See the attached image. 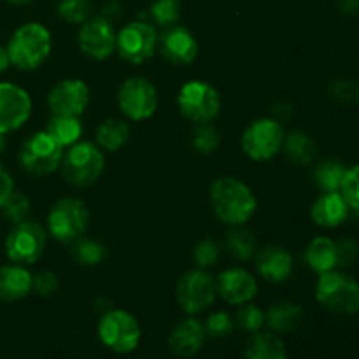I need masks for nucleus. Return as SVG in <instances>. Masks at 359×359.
Segmentation results:
<instances>
[{
    "mask_svg": "<svg viewBox=\"0 0 359 359\" xmlns=\"http://www.w3.org/2000/svg\"><path fill=\"white\" fill-rule=\"evenodd\" d=\"M32 112L30 95L23 88L0 83V133H9L27 123Z\"/></svg>",
    "mask_w": 359,
    "mask_h": 359,
    "instance_id": "obj_16",
    "label": "nucleus"
},
{
    "mask_svg": "<svg viewBox=\"0 0 359 359\" xmlns=\"http://www.w3.org/2000/svg\"><path fill=\"white\" fill-rule=\"evenodd\" d=\"M105 167L104 153L91 142H76L63 154L60 170L63 179L76 188H86L100 179Z\"/></svg>",
    "mask_w": 359,
    "mask_h": 359,
    "instance_id": "obj_3",
    "label": "nucleus"
},
{
    "mask_svg": "<svg viewBox=\"0 0 359 359\" xmlns=\"http://www.w3.org/2000/svg\"><path fill=\"white\" fill-rule=\"evenodd\" d=\"M203 328H205L207 335L212 337V339H226L233 333L235 323L226 312H214L207 318Z\"/></svg>",
    "mask_w": 359,
    "mask_h": 359,
    "instance_id": "obj_37",
    "label": "nucleus"
},
{
    "mask_svg": "<svg viewBox=\"0 0 359 359\" xmlns=\"http://www.w3.org/2000/svg\"><path fill=\"white\" fill-rule=\"evenodd\" d=\"M209 202L217 219L228 226H244L258 209L252 189L235 177L216 179L210 184Z\"/></svg>",
    "mask_w": 359,
    "mask_h": 359,
    "instance_id": "obj_1",
    "label": "nucleus"
},
{
    "mask_svg": "<svg viewBox=\"0 0 359 359\" xmlns=\"http://www.w3.org/2000/svg\"><path fill=\"white\" fill-rule=\"evenodd\" d=\"M20 165L32 175H49L60 168L63 158V147L49 135L48 132H39L28 137L21 144Z\"/></svg>",
    "mask_w": 359,
    "mask_h": 359,
    "instance_id": "obj_8",
    "label": "nucleus"
},
{
    "mask_svg": "<svg viewBox=\"0 0 359 359\" xmlns=\"http://www.w3.org/2000/svg\"><path fill=\"white\" fill-rule=\"evenodd\" d=\"M177 105L181 114L195 125L214 121L221 111V97L214 86L203 81H189L179 90Z\"/></svg>",
    "mask_w": 359,
    "mask_h": 359,
    "instance_id": "obj_6",
    "label": "nucleus"
},
{
    "mask_svg": "<svg viewBox=\"0 0 359 359\" xmlns=\"http://www.w3.org/2000/svg\"><path fill=\"white\" fill-rule=\"evenodd\" d=\"M224 249L235 259L245 262L256 255V241L251 231L245 230L244 226H231L224 238Z\"/></svg>",
    "mask_w": 359,
    "mask_h": 359,
    "instance_id": "obj_29",
    "label": "nucleus"
},
{
    "mask_svg": "<svg viewBox=\"0 0 359 359\" xmlns=\"http://www.w3.org/2000/svg\"><path fill=\"white\" fill-rule=\"evenodd\" d=\"M56 13L65 23L83 25L88 18H91L93 6L91 0H60Z\"/></svg>",
    "mask_w": 359,
    "mask_h": 359,
    "instance_id": "obj_33",
    "label": "nucleus"
},
{
    "mask_svg": "<svg viewBox=\"0 0 359 359\" xmlns=\"http://www.w3.org/2000/svg\"><path fill=\"white\" fill-rule=\"evenodd\" d=\"M158 49L167 62L174 65H189L198 56V42L196 37L182 25L165 28L158 35Z\"/></svg>",
    "mask_w": 359,
    "mask_h": 359,
    "instance_id": "obj_17",
    "label": "nucleus"
},
{
    "mask_svg": "<svg viewBox=\"0 0 359 359\" xmlns=\"http://www.w3.org/2000/svg\"><path fill=\"white\" fill-rule=\"evenodd\" d=\"M53 116L79 118L90 105V88L81 79H63L53 86L48 95Z\"/></svg>",
    "mask_w": 359,
    "mask_h": 359,
    "instance_id": "obj_15",
    "label": "nucleus"
},
{
    "mask_svg": "<svg viewBox=\"0 0 359 359\" xmlns=\"http://www.w3.org/2000/svg\"><path fill=\"white\" fill-rule=\"evenodd\" d=\"M216 280L203 269L189 270L179 279L175 300L182 312L195 316L209 309L216 300Z\"/></svg>",
    "mask_w": 359,
    "mask_h": 359,
    "instance_id": "obj_10",
    "label": "nucleus"
},
{
    "mask_svg": "<svg viewBox=\"0 0 359 359\" xmlns=\"http://www.w3.org/2000/svg\"><path fill=\"white\" fill-rule=\"evenodd\" d=\"M237 318H235V323H237L238 328L245 333H258L262 332V328L265 326V312L259 307H256L255 304H244L238 305Z\"/></svg>",
    "mask_w": 359,
    "mask_h": 359,
    "instance_id": "obj_34",
    "label": "nucleus"
},
{
    "mask_svg": "<svg viewBox=\"0 0 359 359\" xmlns=\"http://www.w3.org/2000/svg\"><path fill=\"white\" fill-rule=\"evenodd\" d=\"M340 193L346 198V202L349 203L351 209L359 212V165L347 168L342 186H340Z\"/></svg>",
    "mask_w": 359,
    "mask_h": 359,
    "instance_id": "obj_39",
    "label": "nucleus"
},
{
    "mask_svg": "<svg viewBox=\"0 0 359 359\" xmlns=\"http://www.w3.org/2000/svg\"><path fill=\"white\" fill-rule=\"evenodd\" d=\"M6 149V140H4V133H0V154Z\"/></svg>",
    "mask_w": 359,
    "mask_h": 359,
    "instance_id": "obj_48",
    "label": "nucleus"
},
{
    "mask_svg": "<svg viewBox=\"0 0 359 359\" xmlns=\"http://www.w3.org/2000/svg\"><path fill=\"white\" fill-rule=\"evenodd\" d=\"M316 300L335 314H358L359 283L342 272H326L316 284Z\"/></svg>",
    "mask_w": 359,
    "mask_h": 359,
    "instance_id": "obj_4",
    "label": "nucleus"
},
{
    "mask_svg": "<svg viewBox=\"0 0 359 359\" xmlns=\"http://www.w3.org/2000/svg\"><path fill=\"white\" fill-rule=\"evenodd\" d=\"M245 359H287V351L276 333L258 332L248 342Z\"/></svg>",
    "mask_w": 359,
    "mask_h": 359,
    "instance_id": "obj_25",
    "label": "nucleus"
},
{
    "mask_svg": "<svg viewBox=\"0 0 359 359\" xmlns=\"http://www.w3.org/2000/svg\"><path fill=\"white\" fill-rule=\"evenodd\" d=\"M130 139V126L123 119L111 118L105 119L97 128V144L100 149L116 153L121 149Z\"/></svg>",
    "mask_w": 359,
    "mask_h": 359,
    "instance_id": "obj_27",
    "label": "nucleus"
},
{
    "mask_svg": "<svg viewBox=\"0 0 359 359\" xmlns=\"http://www.w3.org/2000/svg\"><path fill=\"white\" fill-rule=\"evenodd\" d=\"M337 7L346 16H354L359 13V0H337Z\"/></svg>",
    "mask_w": 359,
    "mask_h": 359,
    "instance_id": "obj_45",
    "label": "nucleus"
},
{
    "mask_svg": "<svg viewBox=\"0 0 359 359\" xmlns=\"http://www.w3.org/2000/svg\"><path fill=\"white\" fill-rule=\"evenodd\" d=\"M9 4H14V6H25V4H30L32 0H7Z\"/></svg>",
    "mask_w": 359,
    "mask_h": 359,
    "instance_id": "obj_47",
    "label": "nucleus"
},
{
    "mask_svg": "<svg viewBox=\"0 0 359 359\" xmlns=\"http://www.w3.org/2000/svg\"><path fill=\"white\" fill-rule=\"evenodd\" d=\"M305 262L316 273L337 269V242L328 237H316L305 249Z\"/></svg>",
    "mask_w": 359,
    "mask_h": 359,
    "instance_id": "obj_24",
    "label": "nucleus"
},
{
    "mask_svg": "<svg viewBox=\"0 0 359 359\" xmlns=\"http://www.w3.org/2000/svg\"><path fill=\"white\" fill-rule=\"evenodd\" d=\"M81 53L91 60L109 58L116 51V32L112 23L104 16H91L81 25L77 34Z\"/></svg>",
    "mask_w": 359,
    "mask_h": 359,
    "instance_id": "obj_14",
    "label": "nucleus"
},
{
    "mask_svg": "<svg viewBox=\"0 0 359 359\" xmlns=\"http://www.w3.org/2000/svg\"><path fill=\"white\" fill-rule=\"evenodd\" d=\"M58 287V277L53 272H41L35 277H32V291H35L41 297H49V294L56 293Z\"/></svg>",
    "mask_w": 359,
    "mask_h": 359,
    "instance_id": "obj_41",
    "label": "nucleus"
},
{
    "mask_svg": "<svg viewBox=\"0 0 359 359\" xmlns=\"http://www.w3.org/2000/svg\"><path fill=\"white\" fill-rule=\"evenodd\" d=\"M74 262L83 266H97L105 258V249L100 242L91 241V238H77L72 242L70 249Z\"/></svg>",
    "mask_w": 359,
    "mask_h": 359,
    "instance_id": "obj_31",
    "label": "nucleus"
},
{
    "mask_svg": "<svg viewBox=\"0 0 359 359\" xmlns=\"http://www.w3.org/2000/svg\"><path fill=\"white\" fill-rule=\"evenodd\" d=\"M11 63L20 70H35L51 53V34L42 23H25L18 28L7 44Z\"/></svg>",
    "mask_w": 359,
    "mask_h": 359,
    "instance_id": "obj_2",
    "label": "nucleus"
},
{
    "mask_svg": "<svg viewBox=\"0 0 359 359\" xmlns=\"http://www.w3.org/2000/svg\"><path fill=\"white\" fill-rule=\"evenodd\" d=\"M356 100L359 102V84L356 86Z\"/></svg>",
    "mask_w": 359,
    "mask_h": 359,
    "instance_id": "obj_49",
    "label": "nucleus"
},
{
    "mask_svg": "<svg viewBox=\"0 0 359 359\" xmlns=\"http://www.w3.org/2000/svg\"><path fill=\"white\" fill-rule=\"evenodd\" d=\"M304 321V309L294 302H277L266 311L265 325L272 333H291Z\"/></svg>",
    "mask_w": 359,
    "mask_h": 359,
    "instance_id": "obj_23",
    "label": "nucleus"
},
{
    "mask_svg": "<svg viewBox=\"0 0 359 359\" xmlns=\"http://www.w3.org/2000/svg\"><path fill=\"white\" fill-rule=\"evenodd\" d=\"M181 0H154L149 7V18L158 27H174L181 20Z\"/></svg>",
    "mask_w": 359,
    "mask_h": 359,
    "instance_id": "obj_32",
    "label": "nucleus"
},
{
    "mask_svg": "<svg viewBox=\"0 0 359 359\" xmlns=\"http://www.w3.org/2000/svg\"><path fill=\"white\" fill-rule=\"evenodd\" d=\"M332 95L340 102H347L356 98V86L349 79H339L333 83Z\"/></svg>",
    "mask_w": 359,
    "mask_h": 359,
    "instance_id": "obj_42",
    "label": "nucleus"
},
{
    "mask_svg": "<svg viewBox=\"0 0 359 359\" xmlns=\"http://www.w3.org/2000/svg\"><path fill=\"white\" fill-rule=\"evenodd\" d=\"M14 191V182L13 177L9 175V172L0 165V207L6 202L7 196Z\"/></svg>",
    "mask_w": 359,
    "mask_h": 359,
    "instance_id": "obj_43",
    "label": "nucleus"
},
{
    "mask_svg": "<svg viewBox=\"0 0 359 359\" xmlns=\"http://www.w3.org/2000/svg\"><path fill=\"white\" fill-rule=\"evenodd\" d=\"M98 337L107 349L118 354L132 353L140 342V325L130 312L109 311L98 323Z\"/></svg>",
    "mask_w": 359,
    "mask_h": 359,
    "instance_id": "obj_9",
    "label": "nucleus"
},
{
    "mask_svg": "<svg viewBox=\"0 0 359 359\" xmlns=\"http://www.w3.org/2000/svg\"><path fill=\"white\" fill-rule=\"evenodd\" d=\"M119 14H121V6H119L116 0H109V2L104 4L102 16H104L105 20L112 21V20H116V18H119Z\"/></svg>",
    "mask_w": 359,
    "mask_h": 359,
    "instance_id": "obj_44",
    "label": "nucleus"
},
{
    "mask_svg": "<svg viewBox=\"0 0 359 359\" xmlns=\"http://www.w3.org/2000/svg\"><path fill=\"white\" fill-rule=\"evenodd\" d=\"M293 256L283 245H266L256 255L258 273L269 283H286L293 273Z\"/></svg>",
    "mask_w": 359,
    "mask_h": 359,
    "instance_id": "obj_19",
    "label": "nucleus"
},
{
    "mask_svg": "<svg viewBox=\"0 0 359 359\" xmlns=\"http://www.w3.org/2000/svg\"><path fill=\"white\" fill-rule=\"evenodd\" d=\"M221 256V248L217 242H214L212 238H203L202 242L196 244V248L193 249V259L196 262L198 269H209L217 263Z\"/></svg>",
    "mask_w": 359,
    "mask_h": 359,
    "instance_id": "obj_38",
    "label": "nucleus"
},
{
    "mask_svg": "<svg viewBox=\"0 0 359 359\" xmlns=\"http://www.w3.org/2000/svg\"><path fill=\"white\" fill-rule=\"evenodd\" d=\"M283 125L276 118H259L252 121L242 133V151L255 161H269L283 151Z\"/></svg>",
    "mask_w": 359,
    "mask_h": 359,
    "instance_id": "obj_7",
    "label": "nucleus"
},
{
    "mask_svg": "<svg viewBox=\"0 0 359 359\" xmlns=\"http://www.w3.org/2000/svg\"><path fill=\"white\" fill-rule=\"evenodd\" d=\"M90 224V210L79 198H60L48 214V231L63 244H72L83 237Z\"/></svg>",
    "mask_w": 359,
    "mask_h": 359,
    "instance_id": "obj_5",
    "label": "nucleus"
},
{
    "mask_svg": "<svg viewBox=\"0 0 359 359\" xmlns=\"http://www.w3.org/2000/svg\"><path fill=\"white\" fill-rule=\"evenodd\" d=\"M359 258V244L353 238L337 242V266H351Z\"/></svg>",
    "mask_w": 359,
    "mask_h": 359,
    "instance_id": "obj_40",
    "label": "nucleus"
},
{
    "mask_svg": "<svg viewBox=\"0 0 359 359\" xmlns=\"http://www.w3.org/2000/svg\"><path fill=\"white\" fill-rule=\"evenodd\" d=\"M32 291V273L23 265H7L0 269V300L18 302Z\"/></svg>",
    "mask_w": 359,
    "mask_h": 359,
    "instance_id": "obj_22",
    "label": "nucleus"
},
{
    "mask_svg": "<svg viewBox=\"0 0 359 359\" xmlns=\"http://www.w3.org/2000/svg\"><path fill=\"white\" fill-rule=\"evenodd\" d=\"M221 139L219 133L207 123V125L196 126L195 133H193V147L202 154H210L217 149Z\"/></svg>",
    "mask_w": 359,
    "mask_h": 359,
    "instance_id": "obj_36",
    "label": "nucleus"
},
{
    "mask_svg": "<svg viewBox=\"0 0 359 359\" xmlns=\"http://www.w3.org/2000/svg\"><path fill=\"white\" fill-rule=\"evenodd\" d=\"M46 132L62 147H70L76 142H79L81 135H83V125H81L79 118H72V116H53L48 121Z\"/></svg>",
    "mask_w": 359,
    "mask_h": 359,
    "instance_id": "obj_28",
    "label": "nucleus"
},
{
    "mask_svg": "<svg viewBox=\"0 0 359 359\" xmlns=\"http://www.w3.org/2000/svg\"><path fill=\"white\" fill-rule=\"evenodd\" d=\"M46 241L48 233L35 221L16 223L6 238L7 258L18 265H32L44 255Z\"/></svg>",
    "mask_w": 359,
    "mask_h": 359,
    "instance_id": "obj_11",
    "label": "nucleus"
},
{
    "mask_svg": "<svg viewBox=\"0 0 359 359\" xmlns=\"http://www.w3.org/2000/svg\"><path fill=\"white\" fill-rule=\"evenodd\" d=\"M0 209H2V214L6 219H9L11 223L16 224L27 219L28 210H30V202H28V198L25 195L13 191L7 196V200L2 203Z\"/></svg>",
    "mask_w": 359,
    "mask_h": 359,
    "instance_id": "obj_35",
    "label": "nucleus"
},
{
    "mask_svg": "<svg viewBox=\"0 0 359 359\" xmlns=\"http://www.w3.org/2000/svg\"><path fill=\"white\" fill-rule=\"evenodd\" d=\"M283 149L291 163L298 165V167H305V165H311L316 160L318 144L305 132H293L284 139Z\"/></svg>",
    "mask_w": 359,
    "mask_h": 359,
    "instance_id": "obj_26",
    "label": "nucleus"
},
{
    "mask_svg": "<svg viewBox=\"0 0 359 359\" xmlns=\"http://www.w3.org/2000/svg\"><path fill=\"white\" fill-rule=\"evenodd\" d=\"M118 105L132 121H146L158 109L156 88L146 77H130L119 88Z\"/></svg>",
    "mask_w": 359,
    "mask_h": 359,
    "instance_id": "obj_13",
    "label": "nucleus"
},
{
    "mask_svg": "<svg viewBox=\"0 0 359 359\" xmlns=\"http://www.w3.org/2000/svg\"><path fill=\"white\" fill-rule=\"evenodd\" d=\"M158 49V32L149 21H132L116 34V51L125 62H147Z\"/></svg>",
    "mask_w": 359,
    "mask_h": 359,
    "instance_id": "obj_12",
    "label": "nucleus"
},
{
    "mask_svg": "<svg viewBox=\"0 0 359 359\" xmlns=\"http://www.w3.org/2000/svg\"><path fill=\"white\" fill-rule=\"evenodd\" d=\"M347 168L337 160H326L314 170V182L325 191H340Z\"/></svg>",
    "mask_w": 359,
    "mask_h": 359,
    "instance_id": "obj_30",
    "label": "nucleus"
},
{
    "mask_svg": "<svg viewBox=\"0 0 359 359\" xmlns=\"http://www.w3.org/2000/svg\"><path fill=\"white\" fill-rule=\"evenodd\" d=\"M349 203L340 191H325L314 202L311 210L312 221L321 228H337L349 216Z\"/></svg>",
    "mask_w": 359,
    "mask_h": 359,
    "instance_id": "obj_21",
    "label": "nucleus"
},
{
    "mask_svg": "<svg viewBox=\"0 0 359 359\" xmlns=\"http://www.w3.org/2000/svg\"><path fill=\"white\" fill-rule=\"evenodd\" d=\"M11 65V58H9V53H7V48H2L0 46V74L4 72V70L9 69Z\"/></svg>",
    "mask_w": 359,
    "mask_h": 359,
    "instance_id": "obj_46",
    "label": "nucleus"
},
{
    "mask_svg": "<svg viewBox=\"0 0 359 359\" xmlns=\"http://www.w3.org/2000/svg\"><path fill=\"white\" fill-rule=\"evenodd\" d=\"M207 339L205 328L196 319L188 318L177 323L168 337V347L179 358H191L200 353Z\"/></svg>",
    "mask_w": 359,
    "mask_h": 359,
    "instance_id": "obj_20",
    "label": "nucleus"
},
{
    "mask_svg": "<svg viewBox=\"0 0 359 359\" xmlns=\"http://www.w3.org/2000/svg\"><path fill=\"white\" fill-rule=\"evenodd\" d=\"M219 297L230 305L249 304L258 293V283L244 269H226L216 280Z\"/></svg>",
    "mask_w": 359,
    "mask_h": 359,
    "instance_id": "obj_18",
    "label": "nucleus"
}]
</instances>
